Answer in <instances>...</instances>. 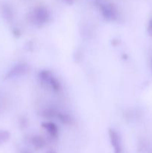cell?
I'll return each mask as SVG.
<instances>
[{"mask_svg": "<svg viewBox=\"0 0 152 153\" xmlns=\"http://www.w3.org/2000/svg\"><path fill=\"white\" fill-rule=\"evenodd\" d=\"M100 10L107 20L113 21L117 19V12L112 4H101Z\"/></svg>", "mask_w": 152, "mask_h": 153, "instance_id": "cell-4", "label": "cell"}, {"mask_svg": "<svg viewBox=\"0 0 152 153\" xmlns=\"http://www.w3.org/2000/svg\"><path fill=\"white\" fill-rule=\"evenodd\" d=\"M49 18H50V15L47 9L42 6H39V7H35L29 13L28 19L34 25L41 27L49 22Z\"/></svg>", "mask_w": 152, "mask_h": 153, "instance_id": "cell-1", "label": "cell"}, {"mask_svg": "<svg viewBox=\"0 0 152 153\" xmlns=\"http://www.w3.org/2000/svg\"><path fill=\"white\" fill-rule=\"evenodd\" d=\"M22 153H30V152H26V151H24V152H22Z\"/></svg>", "mask_w": 152, "mask_h": 153, "instance_id": "cell-14", "label": "cell"}, {"mask_svg": "<svg viewBox=\"0 0 152 153\" xmlns=\"http://www.w3.org/2000/svg\"><path fill=\"white\" fill-rule=\"evenodd\" d=\"M13 34L16 37H19V36H20L21 32L18 29H14V31H13Z\"/></svg>", "mask_w": 152, "mask_h": 153, "instance_id": "cell-12", "label": "cell"}, {"mask_svg": "<svg viewBox=\"0 0 152 153\" xmlns=\"http://www.w3.org/2000/svg\"><path fill=\"white\" fill-rule=\"evenodd\" d=\"M108 135L110 145L113 147L114 153H122V142L119 131L114 128H110L108 130Z\"/></svg>", "mask_w": 152, "mask_h": 153, "instance_id": "cell-3", "label": "cell"}, {"mask_svg": "<svg viewBox=\"0 0 152 153\" xmlns=\"http://www.w3.org/2000/svg\"><path fill=\"white\" fill-rule=\"evenodd\" d=\"M56 116L58 117V120L62 124L66 126H69L72 124L73 119L69 114L66 113H63V112H57Z\"/></svg>", "mask_w": 152, "mask_h": 153, "instance_id": "cell-9", "label": "cell"}, {"mask_svg": "<svg viewBox=\"0 0 152 153\" xmlns=\"http://www.w3.org/2000/svg\"><path fill=\"white\" fill-rule=\"evenodd\" d=\"M46 153H57V152H55V150H53V149H50V150L48 151V152H46Z\"/></svg>", "mask_w": 152, "mask_h": 153, "instance_id": "cell-13", "label": "cell"}, {"mask_svg": "<svg viewBox=\"0 0 152 153\" xmlns=\"http://www.w3.org/2000/svg\"><path fill=\"white\" fill-rule=\"evenodd\" d=\"M0 15L6 22H11L13 19V13L10 6L4 2L0 3Z\"/></svg>", "mask_w": 152, "mask_h": 153, "instance_id": "cell-6", "label": "cell"}, {"mask_svg": "<svg viewBox=\"0 0 152 153\" xmlns=\"http://www.w3.org/2000/svg\"><path fill=\"white\" fill-rule=\"evenodd\" d=\"M44 85H47L51 88V89L55 92H60L61 91V84L58 81V79L54 76L53 74L51 75L49 77L48 80L46 81V84Z\"/></svg>", "mask_w": 152, "mask_h": 153, "instance_id": "cell-7", "label": "cell"}, {"mask_svg": "<svg viewBox=\"0 0 152 153\" xmlns=\"http://www.w3.org/2000/svg\"><path fill=\"white\" fill-rule=\"evenodd\" d=\"M10 138V133L8 130L1 129L0 130V146L9 140Z\"/></svg>", "mask_w": 152, "mask_h": 153, "instance_id": "cell-10", "label": "cell"}, {"mask_svg": "<svg viewBox=\"0 0 152 153\" xmlns=\"http://www.w3.org/2000/svg\"><path fill=\"white\" fill-rule=\"evenodd\" d=\"M41 126L46 130L52 138H57L59 135V128L53 122H43L41 123Z\"/></svg>", "mask_w": 152, "mask_h": 153, "instance_id": "cell-5", "label": "cell"}, {"mask_svg": "<svg viewBox=\"0 0 152 153\" xmlns=\"http://www.w3.org/2000/svg\"><path fill=\"white\" fill-rule=\"evenodd\" d=\"M148 32L151 36H152V19L149 20L148 25Z\"/></svg>", "mask_w": 152, "mask_h": 153, "instance_id": "cell-11", "label": "cell"}, {"mask_svg": "<svg viewBox=\"0 0 152 153\" xmlns=\"http://www.w3.org/2000/svg\"><path fill=\"white\" fill-rule=\"evenodd\" d=\"M31 143L32 146L37 149H42L46 147V142L45 139L40 135H34L31 139Z\"/></svg>", "mask_w": 152, "mask_h": 153, "instance_id": "cell-8", "label": "cell"}, {"mask_svg": "<svg viewBox=\"0 0 152 153\" xmlns=\"http://www.w3.org/2000/svg\"><path fill=\"white\" fill-rule=\"evenodd\" d=\"M29 72V66L24 62L17 63V64H14L4 74V79H16V78L21 77Z\"/></svg>", "mask_w": 152, "mask_h": 153, "instance_id": "cell-2", "label": "cell"}]
</instances>
